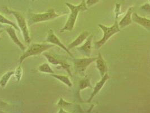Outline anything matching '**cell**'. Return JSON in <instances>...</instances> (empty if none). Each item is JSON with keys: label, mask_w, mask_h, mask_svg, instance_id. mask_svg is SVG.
I'll return each instance as SVG.
<instances>
[{"label": "cell", "mask_w": 150, "mask_h": 113, "mask_svg": "<svg viewBox=\"0 0 150 113\" xmlns=\"http://www.w3.org/2000/svg\"><path fill=\"white\" fill-rule=\"evenodd\" d=\"M110 77L109 75L108 74L107 72L105 74V75L103 76L102 77L101 79L98 82L96 83V85L93 88V92L91 93V94L90 95V97L88 99V101H86L87 103H90L91 102V101L93 100L94 97L97 95H98V93L100 90H102V89L103 88V87L105 85V83L108 81V79H110Z\"/></svg>", "instance_id": "cell-11"}, {"label": "cell", "mask_w": 150, "mask_h": 113, "mask_svg": "<svg viewBox=\"0 0 150 113\" xmlns=\"http://www.w3.org/2000/svg\"><path fill=\"white\" fill-rule=\"evenodd\" d=\"M54 47V45L52 44L47 43H33L31 44L30 46L23 52L24 53L19 57V63L21 64L23 61L27 58L40 55L46 52L50 49Z\"/></svg>", "instance_id": "cell-4"}, {"label": "cell", "mask_w": 150, "mask_h": 113, "mask_svg": "<svg viewBox=\"0 0 150 113\" xmlns=\"http://www.w3.org/2000/svg\"><path fill=\"white\" fill-rule=\"evenodd\" d=\"M88 88H93L91 85L90 80L89 79H84L80 81L79 84V90H78V95L79 97H80V92Z\"/></svg>", "instance_id": "cell-19"}, {"label": "cell", "mask_w": 150, "mask_h": 113, "mask_svg": "<svg viewBox=\"0 0 150 113\" xmlns=\"http://www.w3.org/2000/svg\"><path fill=\"white\" fill-rule=\"evenodd\" d=\"M90 35L89 32L88 31H83L82 32L80 33V34L73 41H72L69 45H68V49L70 50L71 49L74 48H77L82 45Z\"/></svg>", "instance_id": "cell-12"}, {"label": "cell", "mask_w": 150, "mask_h": 113, "mask_svg": "<svg viewBox=\"0 0 150 113\" xmlns=\"http://www.w3.org/2000/svg\"><path fill=\"white\" fill-rule=\"evenodd\" d=\"M5 31L7 32L8 36L10 38V39L12 40V41L14 43V44L16 45L22 51L24 52L26 50L25 46L23 44L21 41L19 39L16 32V29L12 26H8V27L5 28Z\"/></svg>", "instance_id": "cell-10"}, {"label": "cell", "mask_w": 150, "mask_h": 113, "mask_svg": "<svg viewBox=\"0 0 150 113\" xmlns=\"http://www.w3.org/2000/svg\"><path fill=\"white\" fill-rule=\"evenodd\" d=\"M120 7L121 5L120 4L116 3V6H115V19H117L119 15L120 14Z\"/></svg>", "instance_id": "cell-23"}, {"label": "cell", "mask_w": 150, "mask_h": 113, "mask_svg": "<svg viewBox=\"0 0 150 113\" xmlns=\"http://www.w3.org/2000/svg\"><path fill=\"white\" fill-rule=\"evenodd\" d=\"M122 1H125V0H122Z\"/></svg>", "instance_id": "cell-29"}, {"label": "cell", "mask_w": 150, "mask_h": 113, "mask_svg": "<svg viewBox=\"0 0 150 113\" xmlns=\"http://www.w3.org/2000/svg\"><path fill=\"white\" fill-rule=\"evenodd\" d=\"M4 32V29H0V39L1 38V36L2 33Z\"/></svg>", "instance_id": "cell-26"}, {"label": "cell", "mask_w": 150, "mask_h": 113, "mask_svg": "<svg viewBox=\"0 0 150 113\" xmlns=\"http://www.w3.org/2000/svg\"><path fill=\"white\" fill-rule=\"evenodd\" d=\"M23 75V68L21 65L18 66L14 70V75L16 82H19L21 80Z\"/></svg>", "instance_id": "cell-21"}, {"label": "cell", "mask_w": 150, "mask_h": 113, "mask_svg": "<svg viewBox=\"0 0 150 113\" xmlns=\"http://www.w3.org/2000/svg\"><path fill=\"white\" fill-rule=\"evenodd\" d=\"M149 1H150V0H149Z\"/></svg>", "instance_id": "cell-28"}, {"label": "cell", "mask_w": 150, "mask_h": 113, "mask_svg": "<svg viewBox=\"0 0 150 113\" xmlns=\"http://www.w3.org/2000/svg\"><path fill=\"white\" fill-rule=\"evenodd\" d=\"M98 26L103 31V35L100 40L95 42L94 43L95 48L97 49H100L102 46L105 44L110 38L121 31L117 19H115V22L111 27H107L102 24H98Z\"/></svg>", "instance_id": "cell-5"}, {"label": "cell", "mask_w": 150, "mask_h": 113, "mask_svg": "<svg viewBox=\"0 0 150 113\" xmlns=\"http://www.w3.org/2000/svg\"><path fill=\"white\" fill-rule=\"evenodd\" d=\"M0 24L2 25H8L10 26H12L14 28H15L16 30L20 31L18 25L16 23L10 21V19H8L4 15H2L1 14H0Z\"/></svg>", "instance_id": "cell-20"}, {"label": "cell", "mask_w": 150, "mask_h": 113, "mask_svg": "<svg viewBox=\"0 0 150 113\" xmlns=\"http://www.w3.org/2000/svg\"><path fill=\"white\" fill-rule=\"evenodd\" d=\"M45 42L59 46L67 53L71 57L74 58V55L71 52H70V50L68 49L67 47L63 44V43L60 41L59 38L55 35V33H54V31L52 29H49V30L48 31Z\"/></svg>", "instance_id": "cell-8"}, {"label": "cell", "mask_w": 150, "mask_h": 113, "mask_svg": "<svg viewBox=\"0 0 150 113\" xmlns=\"http://www.w3.org/2000/svg\"><path fill=\"white\" fill-rule=\"evenodd\" d=\"M132 21L143 27L144 29L150 31V19L141 16L136 13L132 14Z\"/></svg>", "instance_id": "cell-13"}, {"label": "cell", "mask_w": 150, "mask_h": 113, "mask_svg": "<svg viewBox=\"0 0 150 113\" xmlns=\"http://www.w3.org/2000/svg\"><path fill=\"white\" fill-rule=\"evenodd\" d=\"M97 57H85L81 58H74L73 60L75 71L80 74H84L86 69L91 63L96 62Z\"/></svg>", "instance_id": "cell-6"}, {"label": "cell", "mask_w": 150, "mask_h": 113, "mask_svg": "<svg viewBox=\"0 0 150 113\" xmlns=\"http://www.w3.org/2000/svg\"><path fill=\"white\" fill-rule=\"evenodd\" d=\"M133 6H130L128 9L126 14L120 21V22L119 23V26L120 27V29L124 28L132 24L133 22L132 14L133 13Z\"/></svg>", "instance_id": "cell-14"}, {"label": "cell", "mask_w": 150, "mask_h": 113, "mask_svg": "<svg viewBox=\"0 0 150 113\" xmlns=\"http://www.w3.org/2000/svg\"><path fill=\"white\" fill-rule=\"evenodd\" d=\"M93 38V35L90 34L89 37L86 38L85 42L82 45L78 46L76 49L83 54V55L88 57H90L91 54L92 49V41Z\"/></svg>", "instance_id": "cell-9"}, {"label": "cell", "mask_w": 150, "mask_h": 113, "mask_svg": "<svg viewBox=\"0 0 150 113\" xmlns=\"http://www.w3.org/2000/svg\"><path fill=\"white\" fill-rule=\"evenodd\" d=\"M140 9L143 11L146 12L147 13L150 14V4L149 3H146L144 5H142L140 7Z\"/></svg>", "instance_id": "cell-24"}, {"label": "cell", "mask_w": 150, "mask_h": 113, "mask_svg": "<svg viewBox=\"0 0 150 113\" xmlns=\"http://www.w3.org/2000/svg\"><path fill=\"white\" fill-rule=\"evenodd\" d=\"M5 28V27H4V26L0 24V29H3V28Z\"/></svg>", "instance_id": "cell-27"}, {"label": "cell", "mask_w": 150, "mask_h": 113, "mask_svg": "<svg viewBox=\"0 0 150 113\" xmlns=\"http://www.w3.org/2000/svg\"><path fill=\"white\" fill-rule=\"evenodd\" d=\"M38 70L39 72L44 74H47L50 75L54 74V71L53 68H51L50 64L47 63H44L40 65L38 68Z\"/></svg>", "instance_id": "cell-18"}, {"label": "cell", "mask_w": 150, "mask_h": 113, "mask_svg": "<svg viewBox=\"0 0 150 113\" xmlns=\"http://www.w3.org/2000/svg\"><path fill=\"white\" fill-rule=\"evenodd\" d=\"M57 105H58V106L64 109L66 107H70V106L73 105V104L65 101L64 99H63L62 98H60L58 104H57Z\"/></svg>", "instance_id": "cell-22"}, {"label": "cell", "mask_w": 150, "mask_h": 113, "mask_svg": "<svg viewBox=\"0 0 150 113\" xmlns=\"http://www.w3.org/2000/svg\"><path fill=\"white\" fill-rule=\"evenodd\" d=\"M65 4L70 10V14L68 16L64 26L60 29V32H63L65 31L71 32L73 31L79 13L88 10V8L86 5L85 0H82L81 3L78 5H73L69 2H66Z\"/></svg>", "instance_id": "cell-1"}, {"label": "cell", "mask_w": 150, "mask_h": 113, "mask_svg": "<svg viewBox=\"0 0 150 113\" xmlns=\"http://www.w3.org/2000/svg\"><path fill=\"white\" fill-rule=\"evenodd\" d=\"M67 14L68 13H57L53 8L50 9L43 13H30L29 14V23L30 25H32L39 23L47 22Z\"/></svg>", "instance_id": "cell-3"}, {"label": "cell", "mask_w": 150, "mask_h": 113, "mask_svg": "<svg viewBox=\"0 0 150 113\" xmlns=\"http://www.w3.org/2000/svg\"><path fill=\"white\" fill-rule=\"evenodd\" d=\"M100 0H86V5L88 8H90L91 6L96 5L99 2Z\"/></svg>", "instance_id": "cell-25"}, {"label": "cell", "mask_w": 150, "mask_h": 113, "mask_svg": "<svg viewBox=\"0 0 150 113\" xmlns=\"http://www.w3.org/2000/svg\"><path fill=\"white\" fill-rule=\"evenodd\" d=\"M50 75L54 77L55 79H56L57 80H59L61 83H63L64 85H66L69 88H71L73 86V84L71 82L70 79L68 76L62 75L55 74H51Z\"/></svg>", "instance_id": "cell-17"}, {"label": "cell", "mask_w": 150, "mask_h": 113, "mask_svg": "<svg viewBox=\"0 0 150 113\" xmlns=\"http://www.w3.org/2000/svg\"><path fill=\"white\" fill-rule=\"evenodd\" d=\"M14 75V71H8L4 74L0 78V87L1 88H5L8 85L11 77Z\"/></svg>", "instance_id": "cell-16"}, {"label": "cell", "mask_w": 150, "mask_h": 113, "mask_svg": "<svg viewBox=\"0 0 150 113\" xmlns=\"http://www.w3.org/2000/svg\"><path fill=\"white\" fill-rule=\"evenodd\" d=\"M4 9L6 13L11 14L15 17V19L17 22V25L19 28V30L21 31L22 33L24 41L26 43L30 44L31 42V38L28 23L26 21L25 18L19 11L10 10L6 7H5Z\"/></svg>", "instance_id": "cell-2"}, {"label": "cell", "mask_w": 150, "mask_h": 113, "mask_svg": "<svg viewBox=\"0 0 150 113\" xmlns=\"http://www.w3.org/2000/svg\"><path fill=\"white\" fill-rule=\"evenodd\" d=\"M96 62V67L100 74V75L101 76V77H102L107 72L108 68H107L105 60L103 58L101 53H98Z\"/></svg>", "instance_id": "cell-15"}, {"label": "cell", "mask_w": 150, "mask_h": 113, "mask_svg": "<svg viewBox=\"0 0 150 113\" xmlns=\"http://www.w3.org/2000/svg\"><path fill=\"white\" fill-rule=\"evenodd\" d=\"M43 55L50 64L53 65L54 66H59L67 72L69 75L71 77H72V72L71 70V65L68 63L66 61L59 60L50 53L44 52L43 53Z\"/></svg>", "instance_id": "cell-7"}]
</instances>
